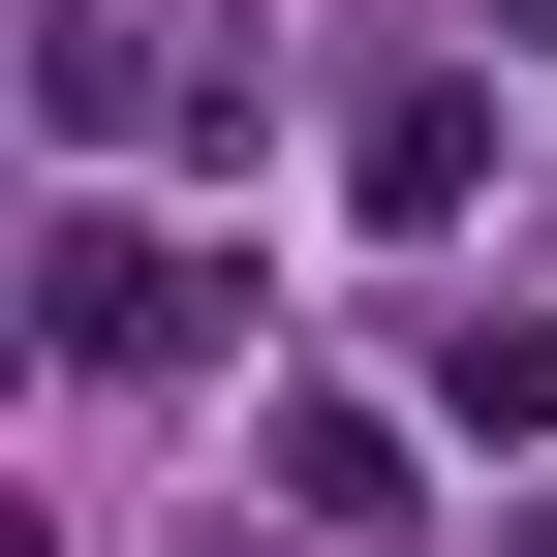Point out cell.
I'll return each instance as SVG.
<instances>
[{"mask_svg": "<svg viewBox=\"0 0 557 557\" xmlns=\"http://www.w3.org/2000/svg\"><path fill=\"white\" fill-rule=\"evenodd\" d=\"M32 341H62V372H186V341H218V278H186L156 218H62V248H32Z\"/></svg>", "mask_w": 557, "mask_h": 557, "instance_id": "6da1fadb", "label": "cell"}, {"mask_svg": "<svg viewBox=\"0 0 557 557\" xmlns=\"http://www.w3.org/2000/svg\"><path fill=\"white\" fill-rule=\"evenodd\" d=\"M341 186H372V218H465V186H496V94H465V62H403V94H372V156H341Z\"/></svg>", "mask_w": 557, "mask_h": 557, "instance_id": "7a4b0ae2", "label": "cell"}, {"mask_svg": "<svg viewBox=\"0 0 557 557\" xmlns=\"http://www.w3.org/2000/svg\"><path fill=\"white\" fill-rule=\"evenodd\" d=\"M434 403L465 434H557V310H434Z\"/></svg>", "mask_w": 557, "mask_h": 557, "instance_id": "3957f363", "label": "cell"}, {"mask_svg": "<svg viewBox=\"0 0 557 557\" xmlns=\"http://www.w3.org/2000/svg\"><path fill=\"white\" fill-rule=\"evenodd\" d=\"M527 557H557V496H527Z\"/></svg>", "mask_w": 557, "mask_h": 557, "instance_id": "277c9868", "label": "cell"}, {"mask_svg": "<svg viewBox=\"0 0 557 557\" xmlns=\"http://www.w3.org/2000/svg\"><path fill=\"white\" fill-rule=\"evenodd\" d=\"M527 32H557V0H527Z\"/></svg>", "mask_w": 557, "mask_h": 557, "instance_id": "5b68a950", "label": "cell"}]
</instances>
